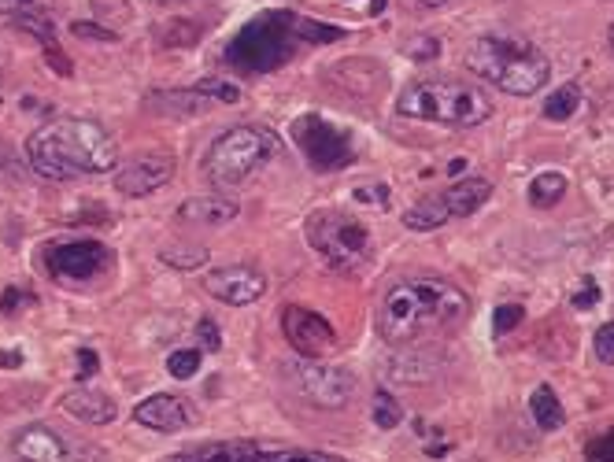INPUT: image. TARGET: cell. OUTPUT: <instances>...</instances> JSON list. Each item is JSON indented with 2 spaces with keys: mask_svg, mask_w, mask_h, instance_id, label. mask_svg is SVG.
I'll return each mask as SVG.
<instances>
[{
  "mask_svg": "<svg viewBox=\"0 0 614 462\" xmlns=\"http://www.w3.org/2000/svg\"><path fill=\"white\" fill-rule=\"evenodd\" d=\"M30 171L45 182H71L82 174H108L119 167V141L93 119L63 115L26 137Z\"/></svg>",
  "mask_w": 614,
  "mask_h": 462,
  "instance_id": "cell-1",
  "label": "cell"
},
{
  "mask_svg": "<svg viewBox=\"0 0 614 462\" xmlns=\"http://www.w3.org/2000/svg\"><path fill=\"white\" fill-rule=\"evenodd\" d=\"M470 318V300L459 285H448L441 278H411L396 281L385 292V300L378 307V333L385 344L404 348V344H418L441 333V329L463 326Z\"/></svg>",
  "mask_w": 614,
  "mask_h": 462,
  "instance_id": "cell-2",
  "label": "cell"
},
{
  "mask_svg": "<svg viewBox=\"0 0 614 462\" xmlns=\"http://www.w3.org/2000/svg\"><path fill=\"white\" fill-rule=\"evenodd\" d=\"M467 67L481 82L504 89L511 97H533L552 74V60L529 37L511 30L481 34L467 52Z\"/></svg>",
  "mask_w": 614,
  "mask_h": 462,
  "instance_id": "cell-3",
  "label": "cell"
},
{
  "mask_svg": "<svg viewBox=\"0 0 614 462\" xmlns=\"http://www.w3.org/2000/svg\"><path fill=\"white\" fill-rule=\"evenodd\" d=\"M396 111L407 119L470 130L492 119V100L481 86H467V82H411L396 97Z\"/></svg>",
  "mask_w": 614,
  "mask_h": 462,
  "instance_id": "cell-4",
  "label": "cell"
},
{
  "mask_svg": "<svg viewBox=\"0 0 614 462\" xmlns=\"http://www.w3.org/2000/svg\"><path fill=\"white\" fill-rule=\"evenodd\" d=\"M278 152V134L267 126H230L226 134L211 141L208 156H204V174L211 185L219 189H234L256 178Z\"/></svg>",
  "mask_w": 614,
  "mask_h": 462,
  "instance_id": "cell-5",
  "label": "cell"
},
{
  "mask_svg": "<svg viewBox=\"0 0 614 462\" xmlns=\"http://www.w3.org/2000/svg\"><path fill=\"white\" fill-rule=\"evenodd\" d=\"M307 244L319 252L333 270H363L374 256V244H370V230L356 215L337 211V207H319L311 211L304 222Z\"/></svg>",
  "mask_w": 614,
  "mask_h": 462,
  "instance_id": "cell-6",
  "label": "cell"
},
{
  "mask_svg": "<svg viewBox=\"0 0 614 462\" xmlns=\"http://www.w3.org/2000/svg\"><path fill=\"white\" fill-rule=\"evenodd\" d=\"M285 385L315 411H344L352 396H356V377L333 363H319V359H296V363L282 366Z\"/></svg>",
  "mask_w": 614,
  "mask_h": 462,
  "instance_id": "cell-7",
  "label": "cell"
},
{
  "mask_svg": "<svg viewBox=\"0 0 614 462\" xmlns=\"http://www.w3.org/2000/svg\"><path fill=\"white\" fill-rule=\"evenodd\" d=\"M111 263V252L100 241H60L45 248V267L60 285H89Z\"/></svg>",
  "mask_w": 614,
  "mask_h": 462,
  "instance_id": "cell-8",
  "label": "cell"
},
{
  "mask_svg": "<svg viewBox=\"0 0 614 462\" xmlns=\"http://www.w3.org/2000/svg\"><path fill=\"white\" fill-rule=\"evenodd\" d=\"M174 178V156L171 152H137L126 163L115 167V189L130 200H141V196L160 193L163 185Z\"/></svg>",
  "mask_w": 614,
  "mask_h": 462,
  "instance_id": "cell-9",
  "label": "cell"
},
{
  "mask_svg": "<svg viewBox=\"0 0 614 462\" xmlns=\"http://www.w3.org/2000/svg\"><path fill=\"white\" fill-rule=\"evenodd\" d=\"M282 329L285 341L293 344V352H300V359H322L337 348V329L319 311H307L300 304H289L282 311Z\"/></svg>",
  "mask_w": 614,
  "mask_h": 462,
  "instance_id": "cell-10",
  "label": "cell"
},
{
  "mask_svg": "<svg viewBox=\"0 0 614 462\" xmlns=\"http://www.w3.org/2000/svg\"><path fill=\"white\" fill-rule=\"evenodd\" d=\"M204 289H208V296H215L219 304L248 307V304H256V300H263L267 278H263L256 267H248V263H230V267L208 270V274H204Z\"/></svg>",
  "mask_w": 614,
  "mask_h": 462,
  "instance_id": "cell-11",
  "label": "cell"
},
{
  "mask_svg": "<svg viewBox=\"0 0 614 462\" xmlns=\"http://www.w3.org/2000/svg\"><path fill=\"white\" fill-rule=\"evenodd\" d=\"M12 462H93L49 426H26L12 437Z\"/></svg>",
  "mask_w": 614,
  "mask_h": 462,
  "instance_id": "cell-12",
  "label": "cell"
},
{
  "mask_svg": "<svg viewBox=\"0 0 614 462\" xmlns=\"http://www.w3.org/2000/svg\"><path fill=\"white\" fill-rule=\"evenodd\" d=\"M134 422L145 429H156V433H182L197 422V407L185 396L156 392V396H148L134 407Z\"/></svg>",
  "mask_w": 614,
  "mask_h": 462,
  "instance_id": "cell-13",
  "label": "cell"
},
{
  "mask_svg": "<svg viewBox=\"0 0 614 462\" xmlns=\"http://www.w3.org/2000/svg\"><path fill=\"white\" fill-rule=\"evenodd\" d=\"M241 215V204L230 196H189L178 207V219L193 222V226H226Z\"/></svg>",
  "mask_w": 614,
  "mask_h": 462,
  "instance_id": "cell-14",
  "label": "cell"
},
{
  "mask_svg": "<svg viewBox=\"0 0 614 462\" xmlns=\"http://www.w3.org/2000/svg\"><path fill=\"white\" fill-rule=\"evenodd\" d=\"M489 196H492L489 178L470 174V178H459L455 185H448V189L441 193V200L448 204V215H452V219H467V215H474Z\"/></svg>",
  "mask_w": 614,
  "mask_h": 462,
  "instance_id": "cell-15",
  "label": "cell"
},
{
  "mask_svg": "<svg viewBox=\"0 0 614 462\" xmlns=\"http://www.w3.org/2000/svg\"><path fill=\"white\" fill-rule=\"evenodd\" d=\"M63 407H67L71 418L86 422V426H108V422H115V414H119L115 411V400L97 389H74L71 396L63 400Z\"/></svg>",
  "mask_w": 614,
  "mask_h": 462,
  "instance_id": "cell-16",
  "label": "cell"
},
{
  "mask_svg": "<svg viewBox=\"0 0 614 462\" xmlns=\"http://www.w3.org/2000/svg\"><path fill=\"white\" fill-rule=\"evenodd\" d=\"M267 451L252 444V440H226V444H208V448H193L185 455H174L167 462H263Z\"/></svg>",
  "mask_w": 614,
  "mask_h": 462,
  "instance_id": "cell-17",
  "label": "cell"
},
{
  "mask_svg": "<svg viewBox=\"0 0 614 462\" xmlns=\"http://www.w3.org/2000/svg\"><path fill=\"white\" fill-rule=\"evenodd\" d=\"M529 414H533V422H537L544 433H555V429L566 426V411H563V403H559L552 385L533 389V396H529Z\"/></svg>",
  "mask_w": 614,
  "mask_h": 462,
  "instance_id": "cell-18",
  "label": "cell"
},
{
  "mask_svg": "<svg viewBox=\"0 0 614 462\" xmlns=\"http://www.w3.org/2000/svg\"><path fill=\"white\" fill-rule=\"evenodd\" d=\"M452 219L448 215V204H444L441 196H426V200H418V204H411L404 211V226L407 230H437V226H444V222Z\"/></svg>",
  "mask_w": 614,
  "mask_h": 462,
  "instance_id": "cell-19",
  "label": "cell"
},
{
  "mask_svg": "<svg viewBox=\"0 0 614 462\" xmlns=\"http://www.w3.org/2000/svg\"><path fill=\"white\" fill-rule=\"evenodd\" d=\"M566 174L559 171H541L533 182H529V204L533 207H555L566 196Z\"/></svg>",
  "mask_w": 614,
  "mask_h": 462,
  "instance_id": "cell-20",
  "label": "cell"
},
{
  "mask_svg": "<svg viewBox=\"0 0 614 462\" xmlns=\"http://www.w3.org/2000/svg\"><path fill=\"white\" fill-rule=\"evenodd\" d=\"M578 108H581V86H574V82H566V86L552 89V93L544 97V119L548 122L574 119V111Z\"/></svg>",
  "mask_w": 614,
  "mask_h": 462,
  "instance_id": "cell-21",
  "label": "cell"
},
{
  "mask_svg": "<svg viewBox=\"0 0 614 462\" xmlns=\"http://www.w3.org/2000/svg\"><path fill=\"white\" fill-rule=\"evenodd\" d=\"M370 418H374V426L389 433V429H396L404 422V407H400V400L389 389H378L374 400H370Z\"/></svg>",
  "mask_w": 614,
  "mask_h": 462,
  "instance_id": "cell-22",
  "label": "cell"
},
{
  "mask_svg": "<svg viewBox=\"0 0 614 462\" xmlns=\"http://www.w3.org/2000/svg\"><path fill=\"white\" fill-rule=\"evenodd\" d=\"M160 263H167V267L174 270H197L200 263H208V248H200V244H167V248H160Z\"/></svg>",
  "mask_w": 614,
  "mask_h": 462,
  "instance_id": "cell-23",
  "label": "cell"
},
{
  "mask_svg": "<svg viewBox=\"0 0 614 462\" xmlns=\"http://www.w3.org/2000/svg\"><path fill=\"white\" fill-rule=\"evenodd\" d=\"M200 363H204V352H200V348H178V352L167 355V370H171V377H178V381H189V377L200 370Z\"/></svg>",
  "mask_w": 614,
  "mask_h": 462,
  "instance_id": "cell-24",
  "label": "cell"
},
{
  "mask_svg": "<svg viewBox=\"0 0 614 462\" xmlns=\"http://www.w3.org/2000/svg\"><path fill=\"white\" fill-rule=\"evenodd\" d=\"M197 93H204L208 100H219V104H237L241 100V89L234 86V82H226V78H204V82H197Z\"/></svg>",
  "mask_w": 614,
  "mask_h": 462,
  "instance_id": "cell-25",
  "label": "cell"
},
{
  "mask_svg": "<svg viewBox=\"0 0 614 462\" xmlns=\"http://www.w3.org/2000/svg\"><path fill=\"white\" fill-rule=\"evenodd\" d=\"M526 322V307L522 304H504L496 307V315H492V333L496 337H504V333H511V329H518Z\"/></svg>",
  "mask_w": 614,
  "mask_h": 462,
  "instance_id": "cell-26",
  "label": "cell"
},
{
  "mask_svg": "<svg viewBox=\"0 0 614 462\" xmlns=\"http://www.w3.org/2000/svg\"><path fill=\"white\" fill-rule=\"evenodd\" d=\"M263 462H341V459L322 455V451H267Z\"/></svg>",
  "mask_w": 614,
  "mask_h": 462,
  "instance_id": "cell-27",
  "label": "cell"
},
{
  "mask_svg": "<svg viewBox=\"0 0 614 462\" xmlns=\"http://www.w3.org/2000/svg\"><path fill=\"white\" fill-rule=\"evenodd\" d=\"M197 348L200 352H219L222 348V333L219 326H215V318H200L197 322Z\"/></svg>",
  "mask_w": 614,
  "mask_h": 462,
  "instance_id": "cell-28",
  "label": "cell"
},
{
  "mask_svg": "<svg viewBox=\"0 0 614 462\" xmlns=\"http://www.w3.org/2000/svg\"><path fill=\"white\" fill-rule=\"evenodd\" d=\"M596 359L603 366H614V322H603L596 333Z\"/></svg>",
  "mask_w": 614,
  "mask_h": 462,
  "instance_id": "cell-29",
  "label": "cell"
},
{
  "mask_svg": "<svg viewBox=\"0 0 614 462\" xmlns=\"http://www.w3.org/2000/svg\"><path fill=\"white\" fill-rule=\"evenodd\" d=\"M570 304H574V311H589V307H596L600 304V285H596L592 278H585L581 281V292H574Z\"/></svg>",
  "mask_w": 614,
  "mask_h": 462,
  "instance_id": "cell-30",
  "label": "cell"
},
{
  "mask_svg": "<svg viewBox=\"0 0 614 462\" xmlns=\"http://www.w3.org/2000/svg\"><path fill=\"white\" fill-rule=\"evenodd\" d=\"M437 49H441V45H437L433 37H415V41L407 45L411 60H433V56H437Z\"/></svg>",
  "mask_w": 614,
  "mask_h": 462,
  "instance_id": "cell-31",
  "label": "cell"
},
{
  "mask_svg": "<svg viewBox=\"0 0 614 462\" xmlns=\"http://www.w3.org/2000/svg\"><path fill=\"white\" fill-rule=\"evenodd\" d=\"M589 462H614V433H607V437H600L592 444Z\"/></svg>",
  "mask_w": 614,
  "mask_h": 462,
  "instance_id": "cell-32",
  "label": "cell"
},
{
  "mask_svg": "<svg viewBox=\"0 0 614 462\" xmlns=\"http://www.w3.org/2000/svg\"><path fill=\"white\" fill-rule=\"evenodd\" d=\"M0 12L4 15H26V12H37V0H0Z\"/></svg>",
  "mask_w": 614,
  "mask_h": 462,
  "instance_id": "cell-33",
  "label": "cell"
},
{
  "mask_svg": "<svg viewBox=\"0 0 614 462\" xmlns=\"http://www.w3.org/2000/svg\"><path fill=\"white\" fill-rule=\"evenodd\" d=\"M78 363H82V370H78V381H89V377L97 374V355L89 352V348H82V352H78Z\"/></svg>",
  "mask_w": 614,
  "mask_h": 462,
  "instance_id": "cell-34",
  "label": "cell"
},
{
  "mask_svg": "<svg viewBox=\"0 0 614 462\" xmlns=\"http://www.w3.org/2000/svg\"><path fill=\"white\" fill-rule=\"evenodd\" d=\"M71 30L78 37H100V41H115V34H111V30H97L93 23H71Z\"/></svg>",
  "mask_w": 614,
  "mask_h": 462,
  "instance_id": "cell-35",
  "label": "cell"
},
{
  "mask_svg": "<svg viewBox=\"0 0 614 462\" xmlns=\"http://www.w3.org/2000/svg\"><path fill=\"white\" fill-rule=\"evenodd\" d=\"M418 8H441V4H448V0H415Z\"/></svg>",
  "mask_w": 614,
  "mask_h": 462,
  "instance_id": "cell-36",
  "label": "cell"
},
{
  "mask_svg": "<svg viewBox=\"0 0 614 462\" xmlns=\"http://www.w3.org/2000/svg\"><path fill=\"white\" fill-rule=\"evenodd\" d=\"M370 12H374V15L385 12V0H370Z\"/></svg>",
  "mask_w": 614,
  "mask_h": 462,
  "instance_id": "cell-37",
  "label": "cell"
},
{
  "mask_svg": "<svg viewBox=\"0 0 614 462\" xmlns=\"http://www.w3.org/2000/svg\"><path fill=\"white\" fill-rule=\"evenodd\" d=\"M607 41H611V49H614V26H611V34H607Z\"/></svg>",
  "mask_w": 614,
  "mask_h": 462,
  "instance_id": "cell-38",
  "label": "cell"
}]
</instances>
